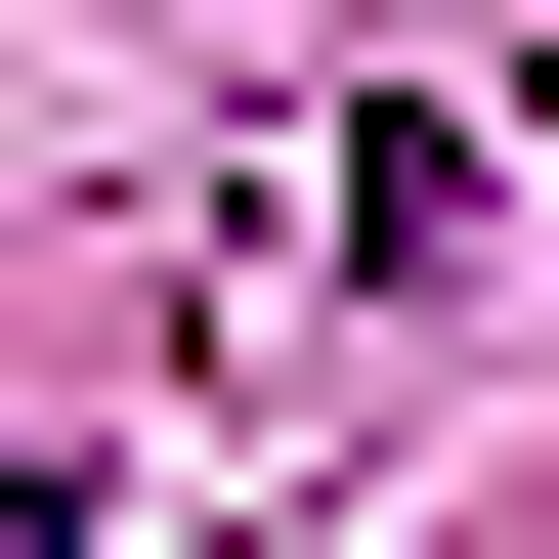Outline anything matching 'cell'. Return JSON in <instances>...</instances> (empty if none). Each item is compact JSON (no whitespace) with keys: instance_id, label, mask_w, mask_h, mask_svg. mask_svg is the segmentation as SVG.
<instances>
[{"instance_id":"6da1fadb","label":"cell","mask_w":559,"mask_h":559,"mask_svg":"<svg viewBox=\"0 0 559 559\" xmlns=\"http://www.w3.org/2000/svg\"><path fill=\"white\" fill-rule=\"evenodd\" d=\"M474 86H301V130H259V301H430V259H474Z\"/></svg>"}]
</instances>
